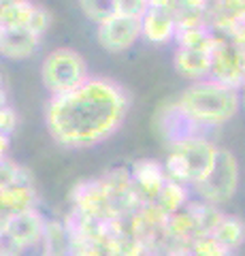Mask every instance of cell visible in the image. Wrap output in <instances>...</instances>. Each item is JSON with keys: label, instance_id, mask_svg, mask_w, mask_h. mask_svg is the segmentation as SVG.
<instances>
[{"label": "cell", "instance_id": "6da1fadb", "mask_svg": "<svg viewBox=\"0 0 245 256\" xmlns=\"http://www.w3.org/2000/svg\"><path fill=\"white\" fill-rule=\"evenodd\" d=\"M130 111V96L109 77H90L77 90L49 96L45 105L47 134L66 150H92L120 132Z\"/></svg>", "mask_w": 245, "mask_h": 256}, {"label": "cell", "instance_id": "9a60e30c", "mask_svg": "<svg viewBox=\"0 0 245 256\" xmlns=\"http://www.w3.org/2000/svg\"><path fill=\"white\" fill-rule=\"evenodd\" d=\"M190 201H192V188H188V186H184V184H179V182H171L169 180L167 184H164L160 196L156 198V205L160 207L167 216H171L175 212L186 210V205Z\"/></svg>", "mask_w": 245, "mask_h": 256}, {"label": "cell", "instance_id": "8fae6325", "mask_svg": "<svg viewBox=\"0 0 245 256\" xmlns=\"http://www.w3.org/2000/svg\"><path fill=\"white\" fill-rule=\"evenodd\" d=\"M43 36L28 28H2L0 30V56L13 62L28 60L38 52Z\"/></svg>", "mask_w": 245, "mask_h": 256}, {"label": "cell", "instance_id": "d6986e66", "mask_svg": "<svg viewBox=\"0 0 245 256\" xmlns=\"http://www.w3.org/2000/svg\"><path fill=\"white\" fill-rule=\"evenodd\" d=\"M79 6H81L83 15L94 26H98L100 22H105L107 18H111L113 13H117L115 0H79Z\"/></svg>", "mask_w": 245, "mask_h": 256}, {"label": "cell", "instance_id": "7a4b0ae2", "mask_svg": "<svg viewBox=\"0 0 245 256\" xmlns=\"http://www.w3.org/2000/svg\"><path fill=\"white\" fill-rule=\"evenodd\" d=\"M175 105L194 132L209 134L226 126L243 105L241 90L224 86L216 79L192 82L175 96Z\"/></svg>", "mask_w": 245, "mask_h": 256}, {"label": "cell", "instance_id": "7402d4cb", "mask_svg": "<svg viewBox=\"0 0 245 256\" xmlns=\"http://www.w3.org/2000/svg\"><path fill=\"white\" fill-rule=\"evenodd\" d=\"M115 9H117V13L141 18V15L149 9V2L147 0H115Z\"/></svg>", "mask_w": 245, "mask_h": 256}, {"label": "cell", "instance_id": "52a82bcc", "mask_svg": "<svg viewBox=\"0 0 245 256\" xmlns=\"http://www.w3.org/2000/svg\"><path fill=\"white\" fill-rule=\"evenodd\" d=\"M211 79L237 90L245 88V50L226 36H218L211 52Z\"/></svg>", "mask_w": 245, "mask_h": 256}, {"label": "cell", "instance_id": "7c38bea8", "mask_svg": "<svg viewBox=\"0 0 245 256\" xmlns=\"http://www.w3.org/2000/svg\"><path fill=\"white\" fill-rule=\"evenodd\" d=\"M154 128L156 134L164 146H171L179 139L188 137V134H194L192 126L186 122V118L179 114V109L175 105V98L164 100L160 107H158L156 116H154Z\"/></svg>", "mask_w": 245, "mask_h": 256}, {"label": "cell", "instance_id": "3957f363", "mask_svg": "<svg viewBox=\"0 0 245 256\" xmlns=\"http://www.w3.org/2000/svg\"><path fill=\"white\" fill-rule=\"evenodd\" d=\"M218 154L220 146L209 139V134L194 132L167 146V156L162 164L171 182H179L188 188H194L213 169Z\"/></svg>", "mask_w": 245, "mask_h": 256}, {"label": "cell", "instance_id": "f1b7e54d", "mask_svg": "<svg viewBox=\"0 0 245 256\" xmlns=\"http://www.w3.org/2000/svg\"><path fill=\"white\" fill-rule=\"evenodd\" d=\"M243 100H245V94H243Z\"/></svg>", "mask_w": 245, "mask_h": 256}, {"label": "cell", "instance_id": "cb8c5ba5", "mask_svg": "<svg viewBox=\"0 0 245 256\" xmlns=\"http://www.w3.org/2000/svg\"><path fill=\"white\" fill-rule=\"evenodd\" d=\"M9 148H11V134L0 132V162L9 158Z\"/></svg>", "mask_w": 245, "mask_h": 256}, {"label": "cell", "instance_id": "4fadbf2b", "mask_svg": "<svg viewBox=\"0 0 245 256\" xmlns=\"http://www.w3.org/2000/svg\"><path fill=\"white\" fill-rule=\"evenodd\" d=\"M177 73L188 82H201L211 77V52L209 50H186L177 47L173 56Z\"/></svg>", "mask_w": 245, "mask_h": 256}, {"label": "cell", "instance_id": "5b68a950", "mask_svg": "<svg viewBox=\"0 0 245 256\" xmlns=\"http://www.w3.org/2000/svg\"><path fill=\"white\" fill-rule=\"evenodd\" d=\"M239 180H241L239 160H237L233 152H228L226 148H220V154L213 169L207 173V178L201 184H196L192 188V194L209 205L222 207L237 194Z\"/></svg>", "mask_w": 245, "mask_h": 256}, {"label": "cell", "instance_id": "e0dca14e", "mask_svg": "<svg viewBox=\"0 0 245 256\" xmlns=\"http://www.w3.org/2000/svg\"><path fill=\"white\" fill-rule=\"evenodd\" d=\"M36 9L30 0H15V2L0 4V26L2 28H28L32 13Z\"/></svg>", "mask_w": 245, "mask_h": 256}, {"label": "cell", "instance_id": "4316f807", "mask_svg": "<svg viewBox=\"0 0 245 256\" xmlns=\"http://www.w3.org/2000/svg\"><path fill=\"white\" fill-rule=\"evenodd\" d=\"M6 2H15V0H0V4H6Z\"/></svg>", "mask_w": 245, "mask_h": 256}, {"label": "cell", "instance_id": "9c48e42d", "mask_svg": "<svg viewBox=\"0 0 245 256\" xmlns=\"http://www.w3.org/2000/svg\"><path fill=\"white\" fill-rule=\"evenodd\" d=\"M141 32L143 41L149 45H169L175 43L177 36V18L169 6H149L141 15Z\"/></svg>", "mask_w": 245, "mask_h": 256}, {"label": "cell", "instance_id": "8992f818", "mask_svg": "<svg viewBox=\"0 0 245 256\" xmlns=\"http://www.w3.org/2000/svg\"><path fill=\"white\" fill-rule=\"evenodd\" d=\"M96 43L105 50L107 54H124L132 50L141 38V18L134 15H124V13H113L111 18L100 22L96 26Z\"/></svg>", "mask_w": 245, "mask_h": 256}, {"label": "cell", "instance_id": "83f0119b", "mask_svg": "<svg viewBox=\"0 0 245 256\" xmlns=\"http://www.w3.org/2000/svg\"><path fill=\"white\" fill-rule=\"evenodd\" d=\"M0 88H4V84H2V73H0Z\"/></svg>", "mask_w": 245, "mask_h": 256}, {"label": "cell", "instance_id": "ac0fdd59", "mask_svg": "<svg viewBox=\"0 0 245 256\" xmlns=\"http://www.w3.org/2000/svg\"><path fill=\"white\" fill-rule=\"evenodd\" d=\"M15 184H32V180H30V173L26 166L6 158L0 162V192L15 186Z\"/></svg>", "mask_w": 245, "mask_h": 256}, {"label": "cell", "instance_id": "484cf974", "mask_svg": "<svg viewBox=\"0 0 245 256\" xmlns=\"http://www.w3.org/2000/svg\"><path fill=\"white\" fill-rule=\"evenodd\" d=\"M9 105V96H6V90L4 88H0V109Z\"/></svg>", "mask_w": 245, "mask_h": 256}, {"label": "cell", "instance_id": "ffe728a7", "mask_svg": "<svg viewBox=\"0 0 245 256\" xmlns=\"http://www.w3.org/2000/svg\"><path fill=\"white\" fill-rule=\"evenodd\" d=\"M190 252L194 256H233V252L224 248L213 235H199L192 239V244L188 246Z\"/></svg>", "mask_w": 245, "mask_h": 256}, {"label": "cell", "instance_id": "d4e9b609", "mask_svg": "<svg viewBox=\"0 0 245 256\" xmlns=\"http://www.w3.org/2000/svg\"><path fill=\"white\" fill-rule=\"evenodd\" d=\"M9 220H11V214H6L2 207H0V235L6 230V226H9Z\"/></svg>", "mask_w": 245, "mask_h": 256}, {"label": "cell", "instance_id": "ba28073f", "mask_svg": "<svg viewBox=\"0 0 245 256\" xmlns=\"http://www.w3.org/2000/svg\"><path fill=\"white\" fill-rule=\"evenodd\" d=\"M45 226H47V220L38 214V210H30V212L11 216L9 226H6L2 235L13 239L23 252H28V250H34V248L43 246Z\"/></svg>", "mask_w": 245, "mask_h": 256}, {"label": "cell", "instance_id": "44dd1931", "mask_svg": "<svg viewBox=\"0 0 245 256\" xmlns=\"http://www.w3.org/2000/svg\"><path fill=\"white\" fill-rule=\"evenodd\" d=\"M49 26H51V13L36 4V9L32 13V20H30V24H28V30H32L38 36H43L45 32L49 30Z\"/></svg>", "mask_w": 245, "mask_h": 256}, {"label": "cell", "instance_id": "2e32d148", "mask_svg": "<svg viewBox=\"0 0 245 256\" xmlns=\"http://www.w3.org/2000/svg\"><path fill=\"white\" fill-rule=\"evenodd\" d=\"M213 237L218 239L220 244L228 250H237V248H241L243 242H245V222L241 218H237V216H228L224 214L222 220L218 222V226L213 228Z\"/></svg>", "mask_w": 245, "mask_h": 256}, {"label": "cell", "instance_id": "277c9868", "mask_svg": "<svg viewBox=\"0 0 245 256\" xmlns=\"http://www.w3.org/2000/svg\"><path fill=\"white\" fill-rule=\"evenodd\" d=\"M90 77V66L85 58L70 47H56L45 54L41 62V84L49 96L73 92Z\"/></svg>", "mask_w": 245, "mask_h": 256}, {"label": "cell", "instance_id": "5bb4252c", "mask_svg": "<svg viewBox=\"0 0 245 256\" xmlns=\"http://www.w3.org/2000/svg\"><path fill=\"white\" fill-rule=\"evenodd\" d=\"M36 205H38V198L32 184H15V186L0 192V207L11 216L36 210Z\"/></svg>", "mask_w": 245, "mask_h": 256}, {"label": "cell", "instance_id": "603a6c76", "mask_svg": "<svg viewBox=\"0 0 245 256\" xmlns=\"http://www.w3.org/2000/svg\"><path fill=\"white\" fill-rule=\"evenodd\" d=\"M17 124H19V118H17V114H15V109L11 105L0 109V132L11 134L15 128H17Z\"/></svg>", "mask_w": 245, "mask_h": 256}, {"label": "cell", "instance_id": "30bf717a", "mask_svg": "<svg viewBox=\"0 0 245 256\" xmlns=\"http://www.w3.org/2000/svg\"><path fill=\"white\" fill-rule=\"evenodd\" d=\"M132 182L137 186L143 203H156V198L160 196V192L164 188V184L169 182L164 164L160 160L154 158H141L130 166Z\"/></svg>", "mask_w": 245, "mask_h": 256}]
</instances>
